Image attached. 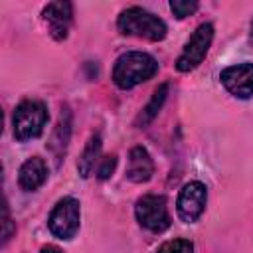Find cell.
Masks as SVG:
<instances>
[{
  "label": "cell",
  "instance_id": "6da1fadb",
  "mask_svg": "<svg viewBox=\"0 0 253 253\" xmlns=\"http://www.w3.org/2000/svg\"><path fill=\"white\" fill-rule=\"evenodd\" d=\"M158 71V61L146 53V51H126L117 57L113 67V83L126 91L132 89L150 77H154Z\"/></svg>",
  "mask_w": 253,
  "mask_h": 253
},
{
  "label": "cell",
  "instance_id": "7a4b0ae2",
  "mask_svg": "<svg viewBox=\"0 0 253 253\" xmlns=\"http://www.w3.org/2000/svg\"><path fill=\"white\" fill-rule=\"evenodd\" d=\"M117 28L125 36H136L150 42H160L166 36V24L158 16L140 6H130L123 10L119 14Z\"/></svg>",
  "mask_w": 253,
  "mask_h": 253
},
{
  "label": "cell",
  "instance_id": "3957f363",
  "mask_svg": "<svg viewBox=\"0 0 253 253\" xmlns=\"http://www.w3.org/2000/svg\"><path fill=\"white\" fill-rule=\"evenodd\" d=\"M47 107L42 101H24L16 107L12 125H14V138L20 142L38 138L45 125H47Z\"/></svg>",
  "mask_w": 253,
  "mask_h": 253
},
{
  "label": "cell",
  "instance_id": "277c9868",
  "mask_svg": "<svg viewBox=\"0 0 253 253\" xmlns=\"http://www.w3.org/2000/svg\"><path fill=\"white\" fill-rule=\"evenodd\" d=\"M134 213L138 223L152 231V233H162L170 227V213H168V206H166V198L164 196H156V194H146L142 198H138L136 206H134Z\"/></svg>",
  "mask_w": 253,
  "mask_h": 253
},
{
  "label": "cell",
  "instance_id": "5b68a950",
  "mask_svg": "<svg viewBox=\"0 0 253 253\" xmlns=\"http://www.w3.org/2000/svg\"><path fill=\"white\" fill-rule=\"evenodd\" d=\"M79 221H81L79 202L71 196H65L53 206L47 219V227L57 239H71L79 231Z\"/></svg>",
  "mask_w": 253,
  "mask_h": 253
},
{
  "label": "cell",
  "instance_id": "8992f818",
  "mask_svg": "<svg viewBox=\"0 0 253 253\" xmlns=\"http://www.w3.org/2000/svg\"><path fill=\"white\" fill-rule=\"evenodd\" d=\"M211 42H213V24H210V22L200 24L196 28V32L190 36V40L186 42V45L176 61V69L182 73L196 69L204 61Z\"/></svg>",
  "mask_w": 253,
  "mask_h": 253
},
{
  "label": "cell",
  "instance_id": "52a82bcc",
  "mask_svg": "<svg viewBox=\"0 0 253 253\" xmlns=\"http://www.w3.org/2000/svg\"><path fill=\"white\" fill-rule=\"evenodd\" d=\"M206 202H208V190H206V186L202 182H198V180L188 182L180 190L178 204H176V210H178L180 219L186 221V223H194L204 213Z\"/></svg>",
  "mask_w": 253,
  "mask_h": 253
},
{
  "label": "cell",
  "instance_id": "ba28073f",
  "mask_svg": "<svg viewBox=\"0 0 253 253\" xmlns=\"http://www.w3.org/2000/svg\"><path fill=\"white\" fill-rule=\"evenodd\" d=\"M223 87L237 99H249L253 97V63H237L229 65L219 75Z\"/></svg>",
  "mask_w": 253,
  "mask_h": 253
},
{
  "label": "cell",
  "instance_id": "9c48e42d",
  "mask_svg": "<svg viewBox=\"0 0 253 253\" xmlns=\"http://www.w3.org/2000/svg\"><path fill=\"white\" fill-rule=\"evenodd\" d=\"M42 16L49 28V34L61 42L67 38L69 34V26H71V20H73V6L69 2H49L43 10H42Z\"/></svg>",
  "mask_w": 253,
  "mask_h": 253
},
{
  "label": "cell",
  "instance_id": "30bf717a",
  "mask_svg": "<svg viewBox=\"0 0 253 253\" xmlns=\"http://www.w3.org/2000/svg\"><path fill=\"white\" fill-rule=\"evenodd\" d=\"M154 174V162L144 146H134L128 152V164H126V178L134 184L148 182Z\"/></svg>",
  "mask_w": 253,
  "mask_h": 253
},
{
  "label": "cell",
  "instance_id": "8fae6325",
  "mask_svg": "<svg viewBox=\"0 0 253 253\" xmlns=\"http://www.w3.org/2000/svg\"><path fill=\"white\" fill-rule=\"evenodd\" d=\"M47 180V164L43 158L40 156H32L28 158L18 172V184L22 190L26 192H34L40 186H43Z\"/></svg>",
  "mask_w": 253,
  "mask_h": 253
},
{
  "label": "cell",
  "instance_id": "7c38bea8",
  "mask_svg": "<svg viewBox=\"0 0 253 253\" xmlns=\"http://www.w3.org/2000/svg\"><path fill=\"white\" fill-rule=\"evenodd\" d=\"M69 136H71V113H69L67 107H63V109H61V115H59V121H57L55 128H53V134H51V138H49V144H47L57 162H59L61 156L65 154Z\"/></svg>",
  "mask_w": 253,
  "mask_h": 253
},
{
  "label": "cell",
  "instance_id": "4fadbf2b",
  "mask_svg": "<svg viewBox=\"0 0 253 253\" xmlns=\"http://www.w3.org/2000/svg\"><path fill=\"white\" fill-rule=\"evenodd\" d=\"M99 154H101V134H93L89 138L87 146L83 148L79 160H77V170H79V176L81 178H89L91 176Z\"/></svg>",
  "mask_w": 253,
  "mask_h": 253
},
{
  "label": "cell",
  "instance_id": "5bb4252c",
  "mask_svg": "<svg viewBox=\"0 0 253 253\" xmlns=\"http://www.w3.org/2000/svg\"><path fill=\"white\" fill-rule=\"evenodd\" d=\"M166 97H168V83H160V85L156 87V91L152 93L150 101L146 103V107H144V109L140 111V115L136 117V126H146V125L158 115V111L162 109Z\"/></svg>",
  "mask_w": 253,
  "mask_h": 253
},
{
  "label": "cell",
  "instance_id": "9a60e30c",
  "mask_svg": "<svg viewBox=\"0 0 253 253\" xmlns=\"http://www.w3.org/2000/svg\"><path fill=\"white\" fill-rule=\"evenodd\" d=\"M156 253H194V245L188 239H170L162 243Z\"/></svg>",
  "mask_w": 253,
  "mask_h": 253
},
{
  "label": "cell",
  "instance_id": "2e32d148",
  "mask_svg": "<svg viewBox=\"0 0 253 253\" xmlns=\"http://www.w3.org/2000/svg\"><path fill=\"white\" fill-rule=\"evenodd\" d=\"M170 10L174 12V16L178 20H182V18L192 16L198 10V2L196 0H172L170 2Z\"/></svg>",
  "mask_w": 253,
  "mask_h": 253
},
{
  "label": "cell",
  "instance_id": "e0dca14e",
  "mask_svg": "<svg viewBox=\"0 0 253 253\" xmlns=\"http://www.w3.org/2000/svg\"><path fill=\"white\" fill-rule=\"evenodd\" d=\"M115 168H117V156H115V154H109V156H105V158L101 160V164H99V170H97V178H99V180H109V178L113 176Z\"/></svg>",
  "mask_w": 253,
  "mask_h": 253
},
{
  "label": "cell",
  "instance_id": "ac0fdd59",
  "mask_svg": "<svg viewBox=\"0 0 253 253\" xmlns=\"http://www.w3.org/2000/svg\"><path fill=\"white\" fill-rule=\"evenodd\" d=\"M14 231H16V225L12 223V217H10V211H8V204H4V208H2V245H6L10 241Z\"/></svg>",
  "mask_w": 253,
  "mask_h": 253
},
{
  "label": "cell",
  "instance_id": "d6986e66",
  "mask_svg": "<svg viewBox=\"0 0 253 253\" xmlns=\"http://www.w3.org/2000/svg\"><path fill=\"white\" fill-rule=\"evenodd\" d=\"M40 253H63V251L59 247H55V245H43L40 249Z\"/></svg>",
  "mask_w": 253,
  "mask_h": 253
},
{
  "label": "cell",
  "instance_id": "ffe728a7",
  "mask_svg": "<svg viewBox=\"0 0 253 253\" xmlns=\"http://www.w3.org/2000/svg\"><path fill=\"white\" fill-rule=\"evenodd\" d=\"M251 42H253V22H251Z\"/></svg>",
  "mask_w": 253,
  "mask_h": 253
}]
</instances>
